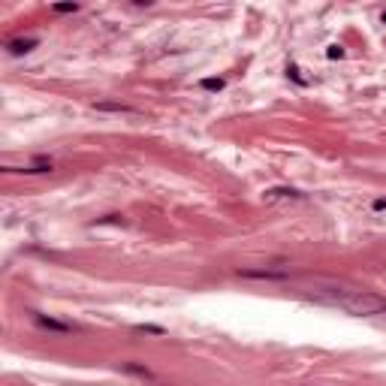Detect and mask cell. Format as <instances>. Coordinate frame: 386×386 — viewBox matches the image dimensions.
Here are the masks:
<instances>
[{
  "instance_id": "6da1fadb",
  "label": "cell",
  "mask_w": 386,
  "mask_h": 386,
  "mask_svg": "<svg viewBox=\"0 0 386 386\" xmlns=\"http://www.w3.org/2000/svg\"><path fill=\"white\" fill-rule=\"evenodd\" d=\"M311 299L326 302V305H335L353 317H374V314H386V299L383 296H374V293H365V290H317V293H308Z\"/></svg>"
},
{
  "instance_id": "7a4b0ae2",
  "label": "cell",
  "mask_w": 386,
  "mask_h": 386,
  "mask_svg": "<svg viewBox=\"0 0 386 386\" xmlns=\"http://www.w3.org/2000/svg\"><path fill=\"white\" fill-rule=\"evenodd\" d=\"M31 320L39 329L55 332V335H73V332H79V326H73V323H66V320H58V317H49V314H39V311H31Z\"/></svg>"
},
{
  "instance_id": "3957f363",
  "label": "cell",
  "mask_w": 386,
  "mask_h": 386,
  "mask_svg": "<svg viewBox=\"0 0 386 386\" xmlns=\"http://www.w3.org/2000/svg\"><path fill=\"white\" fill-rule=\"evenodd\" d=\"M235 275L245 281H290L287 269H235Z\"/></svg>"
},
{
  "instance_id": "277c9868",
  "label": "cell",
  "mask_w": 386,
  "mask_h": 386,
  "mask_svg": "<svg viewBox=\"0 0 386 386\" xmlns=\"http://www.w3.org/2000/svg\"><path fill=\"white\" fill-rule=\"evenodd\" d=\"M6 172H18V175H49V172H55V163L52 160H33L28 166H6Z\"/></svg>"
},
{
  "instance_id": "5b68a950",
  "label": "cell",
  "mask_w": 386,
  "mask_h": 386,
  "mask_svg": "<svg viewBox=\"0 0 386 386\" xmlns=\"http://www.w3.org/2000/svg\"><path fill=\"white\" fill-rule=\"evenodd\" d=\"M96 112H112V115H139L136 106H127V103H112V100H100L94 103Z\"/></svg>"
},
{
  "instance_id": "8992f818",
  "label": "cell",
  "mask_w": 386,
  "mask_h": 386,
  "mask_svg": "<svg viewBox=\"0 0 386 386\" xmlns=\"http://www.w3.org/2000/svg\"><path fill=\"white\" fill-rule=\"evenodd\" d=\"M36 45H39V39H36V36H25V39H9V42H6V52L18 58V55H28V52H33Z\"/></svg>"
},
{
  "instance_id": "52a82bcc",
  "label": "cell",
  "mask_w": 386,
  "mask_h": 386,
  "mask_svg": "<svg viewBox=\"0 0 386 386\" xmlns=\"http://www.w3.org/2000/svg\"><path fill=\"white\" fill-rule=\"evenodd\" d=\"M121 371L124 374H133V377H142V380H157V374L148 368V365H142V362H121Z\"/></svg>"
},
{
  "instance_id": "ba28073f",
  "label": "cell",
  "mask_w": 386,
  "mask_h": 386,
  "mask_svg": "<svg viewBox=\"0 0 386 386\" xmlns=\"http://www.w3.org/2000/svg\"><path fill=\"white\" fill-rule=\"evenodd\" d=\"M262 199H269V202H275V199H305V193L296 190V187H269L262 193Z\"/></svg>"
},
{
  "instance_id": "9c48e42d",
  "label": "cell",
  "mask_w": 386,
  "mask_h": 386,
  "mask_svg": "<svg viewBox=\"0 0 386 386\" xmlns=\"http://www.w3.org/2000/svg\"><path fill=\"white\" fill-rule=\"evenodd\" d=\"M199 85H202V88H205V91H224V79H202V82H199Z\"/></svg>"
},
{
  "instance_id": "30bf717a",
  "label": "cell",
  "mask_w": 386,
  "mask_h": 386,
  "mask_svg": "<svg viewBox=\"0 0 386 386\" xmlns=\"http://www.w3.org/2000/svg\"><path fill=\"white\" fill-rule=\"evenodd\" d=\"M136 332H148V335H166V329H163V326H151V323H142V326H136Z\"/></svg>"
},
{
  "instance_id": "8fae6325",
  "label": "cell",
  "mask_w": 386,
  "mask_h": 386,
  "mask_svg": "<svg viewBox=\"0 0 386 386\" xmlns=\"http://www.w3.org/2000/svg\"><path fill=\"white\" fill-rule=\"evenodd\" d=\"M52 9L61 12V15H66V12H79V3H55Z\"/></svg>"
},
{
  "instance_id": "7c38bea8",
  "label": "cell",
  "mask_w": 386,
  "mask_h": 386,
  "mask_svg": "<svg viewBox=\"0 0 386 386\" xmlns=\"http://www.w3.org/2000/svg\"><path fill=\"white\" fill-rule=\"evenodd\" d=\"M371 208H374V211H386V199H374Z\"/></svg>"
},
{
  "instance_id": "4fadbf2b",
  "label": "cell",
  "mask_w": 386,
  "mask_h": 386,
  "mask_svg": "<svg viewBox=\"0 0 386 386\" xmlns=\"http://www.w3.org/2000/svg\"><path fill=\"white\" fill-rule=\"evenodd\" d=\"M329 58H344V49H338V45H332V49H329Z\"/></svg>"
},
{
  "instance_id": "5bb4252c",
  "label": "cell",
  "mask_w": 386,
  "mask_h": 386,
  "mask_svg": "<svg viewBox=\"0 0 386 386\" xmlns=\"http://www.w3.org/2000/svg\"><path fill=\"white\" fill-rule=\"evenodd\" d=\"M287 73H290V76H293V79H296V82H299V85H305V79H302V76H299V69H296V66H290Z\"/></svg>"
},
{
  "instance_id": "9a60e30c",
  "label": "cell",
  "mask_w": 386,
  "mask_h": 386,
  "mask_svg": "<svg viewBox=\"0 0 386 386\" xmlns=\"http://www.w3.org/2000/svg\"><path fill=\"white\" fill-rule=\"evenodd\" d=\"M383 25H386V12H383Z\"/></svg>"
}]
</instances>
